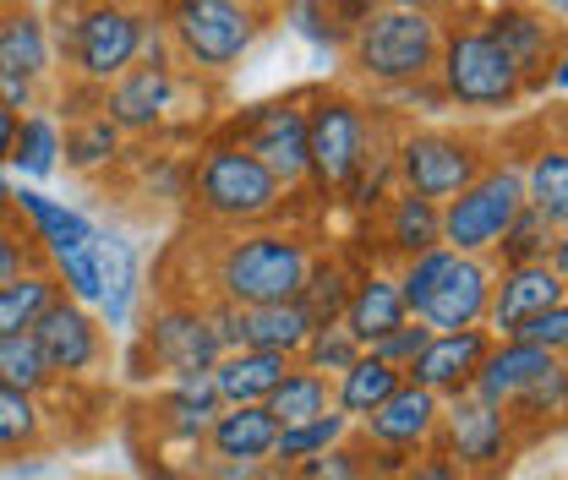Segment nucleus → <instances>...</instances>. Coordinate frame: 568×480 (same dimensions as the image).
I'll return each mask as SVG.
<instances>
[{
    "label": "nucleus",
    "mask_w": 568,
    "mask_h": 480,
    "mask_svg": "<svg viewBox=\"0 0 568 480\" xmlns=\"http://www.w3.org/2000/svg\"><path fill=\"white\" fill-rule=\"evenodd\" d=\"M312 257H317V246L295 229H274V224L230 229L213 246L209 289L213 300H230V306H280V300L301 295Z\"/></svg>",
    "instance_id": "obj_1"
},
{
    "label": "nucleus",
    "mask_w": 568,
    "mask_h": 480,
    "mask_svg": "<svg viewBox=\"0 0 568 480\" xmlns=\"http://www.w3.org/2000/svg\"><path fill=\"white\" fill-rule=\"evenodd\" d=\"M437 44H443V17L405 11V6H372L345 39V61L361 82L405 93L432 76Z\"/></svg>",
    "instance_id": "obj_2"
},
{
    "label": "nucleus",
    "mask_w": 568,
    "mask_h": 480,
    "mask_svg": "<svg viewBox=\"0 0 568 480\" xmlns=\"http://www.w3.org/2000/svg\"><path fill=\"white\" fill-rule=\"evenodd\" d=\"M192 207L209 218V224H224V229H257V224H274L290 203L280 181L235 142H209L192 164V186H186Z\"/></svg>",
    "instance_id": "obj_3"
},
{
    "label": "nucleus",
    "mask_w": 568,
    "mask_h": 480,
    "mask_svg": "<svg viewBox=\"0 0 568 480\" xmlns=\"http://www.w3.org/2000/svg\"><path fill=\"white\" fill-rule=\"evenodd\" d=\"M432 76H437L443 104H459V110H476V115H503L525 99V76L514 71V61L497 50V39L481 22L443 28Z\"/></svg>",
    "instance_id": "obj_4"
},
{
    "label": "nucleus",
    "mask_w": 568,
    "mask_h": 480,
    "mask_svg": "<svg viewBox=\"0 0 568 480\" xmlns=\"http://www.w3.org/2000/svg\"><path fill=\"white\" fill-rule=\"evenodd\" d=\"M164 39L175 61L197 76H224L246 61V50L263 33V17L246 11L241 0H175L164 11Z\"/></svg>",
    "instance_id": "obj_5"
},
{
    "label": "nucleus",
    "mask_w": 568,
    "mask_h": 480,
    "mask_svg": "<svg viewBox=\"0 0 568 480\" xmlns=\"http://www.w3.org/2000/svg\"><path fill=\"white\" fill-rule=\"evenodd\" d=\"M153 33H159V22L142 0H82L67 50L77 82L93 88V93L110 88L132 61H142Z\"/></svg>",
    "instance_id": "obj_6"
},
{
    "label": "nucleus",
    "mask_w": 568,
    "mask_h": 480,
    "mask_svg": "<svg viewBox=\"0 0 568 480\" xmlns=\"http://www.w3.org/2000/svg\"><path fill=\"white\" fill-rule=\"evenodd\" d=\"M377 142V121L366 115V104L351 93H306V186H317L323 197H339L361 170V159Z\"/></svg>",
    "instance_id": "obj_7"
},
{
    "label": "nucleus",
    "mask_w": 568,
    "mask_h": 480,
    "mask_svg": "<svg viewBox=\"0 0 568 480\" xmlns=\"http://www.w3.org/2000/svg\"><path fill=\"white\" fill-rule=\"evenodd\" d=\"M487 164H493L487 142L470 137V132L410 126V132L394 137V181H399V192L426 197V203H448V197H459Z\"/></svg>",
    "instance_id": "obj_8"
},
{
    "label": "nucleus",
    "mask_w": 568,
    "mask_h": 480,
    "mask_svg": "<svg viewBox=\"0 0 568 480\" xmlns=\"http://www.w3.org/2000/svg\"><path fill=\"white\" fill-rule=\"evenodd\" d=\"M525 207V181H519V164L514 159H493L459 197L437 203V235L448 252L459 257H487L503 229L514 224V213Z\"/></svg>",
    "instance_id": "obj_9"
},
{
    "label": "nucleus",
    "mask_w": 568,
    "mask_h": 480,
    "mask_svg": "<svg viewBox=\"0 0 568 480\" xmlns=\"http://www.w3.org/2000/svg\"><path fill=\"white\" fill-rule=\"evenodd\" d=\"M224 142L246 147L290 197L306 186V99H268V104L241 110Z\"/></svg>",
    "instance_id": "obj_10"
},
{
    "label": "nucleus",
    "mask_w": 568,
    "mask_h": 480,
    "mask_svg": "<svg viewBox=\"0 0 568 480\" xmlns=\"http://www.w3.org/2000/svg\"><path fill=\"white\" fill-rule=\"evenodd\" d=\"M514 442L519 431L508 426V415L476 399V394H454L443 399V415H437V453L454 459L465 476H497L508 459H514Z\"/></svg>",
    "instance_id": "obj_11"
},
{
    "label": "nucleus",
    "mask_w": 568,
    "mask_h": 480,
    "mask_svg": "<svg viewBox=\"0 0 568 480\" xmlns=\"http://www.w3.org/2000/svg\"><path fill=\"white\" fill-rule=\"evenodd\" d=\"M175 99H181V76H175V67L159 55V33L148 39L142 61H132L110 88H99V110L121 126V137H148V132H159V126L170 121Z\"/></svg>",
    "instance_id": "obj_12"
},
{
    "label": "nucleus",
    "mask_w": 568,
    "mask_h": 480,
    "mask_svg": "<svg viewBox=\"0 0 568 480\" xmlns=\"http://www.w3.org/2000/svg\"><path fill=\"white\" fill-rule=\"evenodd\" d=\"M224 355V344L213 334L209 300H164L148 312L142 323V360L164 377L181 371H213V360Z\"/></svg>",
    "instance_id": "obj_13"
},
{
    "label": "nucleus",
    "mask_w": 568,
    "mask_h": 480,
    "mask_svg": "<svg viewBox=\"0 0 568 480\" xmlns=\"http://www.w3.org/2000/svg\"><path fill=\"white\" fill-rule=\"evenodd\" d=\"M481 28L497 39V50L514 61L525 76V99L547 88V67L564 55V22H552L547 11H536L530 0H497L493 17H481Z\"/></svg>",
    "instance_id": "obj_14"
},
{
    "label": "nucleus",
    "mask_w": 568,
    "mask_h": 480,
    "mask_svg": "<svg viewBox=\"0 0 568 480\" xmlns=\"http://www.w3.org/2000/svg\"><path fill=\"white\" fill-rule=\"evenodd\" d=\"M33 344H39V355H44V366H50L55 388L93 377V371L104 366V355H110V334L99 328V317H93L88 306L67 300V295H61V300L39 317Z\"/></svg>",
    "instance_id": "obj_15"
},
{
    "label": "nucleus",
    "mask_w": 568,
    "mask_h": 480,
    "mask_svg": "<svg viewBox=\"0 0 568 480\" xmlns=\"http://www.w3.org/2000/svg\"><path fill=\"white\" fill-rule=\"evenodd\" d=\"M568 300V278H558L547 263H519V268H493V295H487V317L481 328L493 339H514L530 317H541L547 306Z\"/></svg>",
    "instance_id": "obj_16"
},
{
    "label": "nucleus",
    "mask_w": 568,
    "mask_h": 480,
    "mask_svg": "<svg viewBox=\"0 0 568 480\" xmlns=\"http://www.w3.org/2000/svg\"><path fill=\"white\" fill-rule=\"evenodd\" d=\"M437 415H443V399L405 377L377 410L355 426V437L377 442V448H394V453H426L437 442Z\"/></svg>",
    "instance_id": "obj_17"
},
{
    "label": "nucleus",
    "mask_w": 568,
    "mask_h": 480,
    "mask_svg": "<svg viewBox=\"0 0 568 480\" xmlns=\"http://www.w3.org/2000/svg\"><path fill=\"white\" fill-rule=\"evenodd\" d=\"M487 295H493V263L487 257H448L443 278L432 284L426 306L416 312L432 334H454V328H481L487 317Z\"/></svg>",
    "instance_id": "obj_18"
},
{
    "label": "nucleus",
    "mask_w": 568,
    "mask_h": 480,
    "mask_svg": "<svg viewBox=\"0 0 568 480\" xmlns=\"http://www.w3.org/2000/svg\"><path fill=\"white\" fill-rule=\"evenodd\" d=\"M93 257H99V328L104 334H126L138 323V306H142V257L132 246L126 229H93Z\"/></svg>",
    "instance_id": "obj_19"
},
{
    "label": "nucleus",
    "mask_w": 568,
    "mask_h": 480,
    "mask_svg": "<svg viewBox=\"0 0 568 480\" xmlns=\"http://www.w3.org/2000/svg\"><path fill=\"white\" fill-rule=\"evenodd\" d=\"M487 349H493V334L487 328H454V334H432L426 349L410 360V382H422L426 394H437V399H454V394H470V382H476V371H481V360H487Z\"/></svg>",
    "instance_id": "obj_20"
},
{
    "label": "nucleus",
    "mask_w": 568,
    "mask_h": 480,
    "mask_svg": "<svg viewBox=\"0 0 568 480\" xmlns=\"http://www.w3.org/2000/svg\"><path fill=\"white\" fill-rule=\"evenodd\" d=\"M6 207L22 218V229L33 235V246L44 252V263H50V257H61V252L88 246V241H93V229H99L82 207L55 203V197H44L39 186H22V181L6 192Z\"/></svg>",
    "instance_id": "obj_21"
},
{
    "label": "nucleus",
    "mask_w": 568,
    "mask_h": 480,
    "mask_svg": "<svg viewBox=\"0 0 568 480\" xmlns=\"http://www.w3.org/2000/svg\"><path fill=\"white\" fill-rule=\"evenodd\" d=\"M219 415V394H213L209 371H181L170 377V388L153 399V431L164 442H181V448H203V431Z\"/></svg>",
    "instance_id": "obj_22"
},
{
    "label": "nucleus",
    "mask_w": 568,
    "mask_h": 480,
    "mask_svg": "<svg viewBox=\"0 0 568 480\" xmlns=\"http://www.w3.org/2000/svg\"><path fill=\"white\" fill-rule=\"evenodd\" d=\"M558 360H564V355H547V349H536V344H525V339H493L481 371H476V382H470V394L497 405V410H508V405H514L536 377H547Z\"/></svg>",
    "instance_id": "obj_23"
},
{
    "label": "nucleus",
    "mask_w": 568,
    "mask_h": 480,
    "mask_svg": "<svg viewBox=\"0 0 568 480\" xmlns=\"http://www.w3.org/2000/svg\"><path fill=\"white\" fill-rule=\"evenodd\" d=\"M0 71H17L22 82H44L55 71V39L44 11H33L28 0H6L0 6Z\"/></svg>",
    "instance_id": "obj_24"
},
{
    "label": "nucleus",
    "mask_w": 568,
    "mask_h": 480,
    "mask_svg": "<svg viewBox=\"0 0 568 480\" xmlns=\"http://www.w3.org/2000/svg\"><path fill=\"white\" fill-rule=\"evenodd\" d=\"M274 437H280V420L263 405H219V415L203 431V453L209 459H235V464H268Z\"/></svg>",
    "instance_id": "obj_25"
},
{
    "label": "nucleus",
    "mask_w": 568,
    "mask_h": 480,
    "mask_svg": "<svg viewBox=\"0 0 568 480\" xmlns=\"http://www.w3.org/2000/svg\"><path fill=\"white\" fill-rule=\"evenodd\" d=\"M290 366H295L290 355H268V349H224L209 377L219 405H263Z\"/></svg>",
    "instance_id": "obj_26"
},
{
    "label": "nucleus",
    "mask_w": 568,
    "mask_h": 480,
    "mask_svg": "<svg viewBox=\"0 0 568 480\" xmlns=\"http://www.w3.org/2000/svg\"><path fill=\"white\" fill-rule=\"evenodd\" d=\"M410 312H405V300H399V284L388 268H366V274H355L351 284V306H345V328H351L361 349L372 339H383L388 328H399Z\"/></svg>",
    "instance_id": "obj_27"
},
{
    "label": "nucleus",
    "mask_w": 568,
    "mask_h": 480,
    "mask_svg": "<svg viewBox=\"0 0 568 480\" xmlns=\"http://www.w3.org/2000/svg\"><path fill=\"white\" fill-rule=\"evenodd\" d=\"M377 235H383V252L394 263L416 257L426 246H443V235H437V203L410 197V192H394L388 203L377 207Z\"/></svg>",
    "instance_id": "obj_28"
},
{
    "label": "nucleus",
    "mask_w": 568,
    "mask_h": 480,
    "mask_svg": "<svg viewBox=\"0 0 568 480\" xmlns=\"http://www.w3.org/2000/svg\"><path fill=\"white\" fill-rule=\"evenodd\" d=\"M6 170L22 181V186H39L61 170V121L50 110H28L17 121V142H11V159Z\"/></svg>",
    "instance_id": "obj_29"
},
{
    "label": "nucleus",
    "mask_w": 568,
    "mask_h": 480,
    "mask_svg": "<svg viewBox=\"0 0 568 480\" xmlns=\"http://www.w3.org/2000/svg\"><path fill=\"white\" fill-rule=\"evenodd\" d=\"M399 382H405V371H394V366H383L377 355H366V349H361L351 366L334 377V410L345 415L351 426H361L366 415H372L383 399H388V394H394V388H399Z\"/></svg>",
    "instance_id": "obj_30"
},
{
    "label": "nucleus",
    "mask_w": 568,
    "mask_h": 480,
    "mask_svg": "<svg viewBox=\"0 0 568 480\" xmlns=\"http://www.w3.org/2000/svg\"><path fill=\"white\" fill-rule=\"evenodd\" d=\"M519 181H525V207L547 213L558 229H568V147L558 137L541 142L525 164H519Z\"/></svg>",
    "instance_id": "obj_31"
},
{
    "label": "nucleus",
    "mask_w": 568,
    "mask_h": 480,
    "mask_svg": "<svg viewBox=\"0 0 568 480\" xmlns=\"http://www.w3.org/2000/svg\"><path fill=\"white\" fill-rule=\"evenodd\" d=\"M55 300H61V284H55V274H50V263H39V268H28V274L6 278V284H0V339H11V334H33L39 317H44Z\"/></svg>",
    "instance_id": "obj_32"
},
{
    "label": "nucleus",
    "mask_w": 568,
    "mask_h": 480,
    "mask_svg": "<svg viewBox=\"0 0 568 480\" xmlns=\"http://www.w3.org/2000/svg\"><path fill=\"white\" fill-rule=\"evenodd\" d=\"M121 147H126V137H121V126L104 110H82L61 132V159H67V170H77V175L110 170L121 159Z\"/></svg>",
    "instance_id": "obj_33"
},
{
    "label": "nucleus",
    "mask_w": 568,
    "mask_h": 480,
    "mask_svg": "<svg viewBox=\"0 0 568 480\" xmlns=\"http://www.w3.org/2000/svg\"><path fill=\"white\" fill-rule=\"evenodd\" d=\"M564 235H568V229H558L547 213H536V207H519V213H514V224L503 229V241H497L493 252H487V263H493V268L547 263V257H552V246H558Z\"/></svg>",
    "instance_id": "obj_34"
},
{
    "label": "nucleus",
    "mask_w": 568,
    "mask_h": 480,
    "mask_svg": "<svg viewBox=\"0 0 568 480\" xmlns=\"http://www.w3.org/2000/svg\"><path fill=\"white\" fill-rule=\"evenodd\" d=\"M44 442H50V410H44V399L17 394V388H0V459L39 453Z\"/></svg>",
    "instance_id": "obj_35"
},
{
    "label": "nucleus",
    "mask_w": 568,
    "mask_h": 480,
    "mask_svg": "<svg viewBox=\"0 0 568 480\" xmlns=\"http://www.w3.org/2000/svg\"><path fill=\"white\" fill-rule=\"evenodd\" d=\"M263 410L274 415L280 426H301V420H317V415L334 410V382L306 371V366H290L280 377V388L263 399Z\"/></svg>",
    "instance_id": "obj_36"
},
{
    "label": "nucleus",
    "mask_w": 568,
    "mask_h": 480,
    "mask_svg": "<svg viewBox=\"0 0 568 480\" xmlns=\"http://www.w3.org/2000/svg\"><path fill=\"white\" fill-rule=\"evenodd\" d=\"M351 263L345 257H312V268H306V284H301V306H306V317H312V328H323V323H345V306H351Z\"/></svg>",
    "instance_id": "obj_37"
},
{
    "label": "nucleus",
    "mask_w": 568,
    "mask_h": 480,
    "mask_svg": "<svg viewBox=\"0 0 568 480\" xmlns=\"http://www.w3.org/2000/svg\"><path fill=\"white\" fill-rule=\"evenodd\" d=\"M351 431H355V426L339 410L317 415V420H301V426H280V437H274V464L295 470L301 459H317V453H328V448H334V442H345Z\"/></svg>",
    "instance_id": "obj_38"
},
{
    "label": "nucleus",
    "mask_w": 568,
    "mask_h": 480,
    "mask_svg": "<svg viewBox=\"0 0 568 480\" xmlns=\"http://www.w3.org/2000/svg\"><path fill=\"white\" fill-rule=\"evenodd\" d=\"M0 388H17V394H33V399L55 394V377H50V366H44L33 334L0 339Z\"/></svg>",
    "instance_id": "obj_39"
},
{
    "label": "nucleus",
    "mask_w": 568,
    "mask_h": 480,
    "mask_svg": "<svg viewBox=\"0 0 568 480\" xmlns=\"http://www.w3.org/2000/svg\"><path fill=\"white\" fill-rule=\"evenodd\" d=\"M394 192H399V181H394V142H372V153L361 159V170L351 175V186H345L339 197H345L355 213H377Z\"/></svg>",
    "instance_id": "obj_40"
},
{
    "label": "nucleus",
    "mask_w": 568,
    "mask_h": 480,
    "mask_svg": "<svg viewBox=\"0 0 568 480\" xmlns=\"http://www.w3.org/2000/svg\"><path fill=\"white\" fill-rule=\"evenodd\" d=\"M564 405H568V366L558 360L547 377H536V382H530V388H525L503 415H508L514 431H525V426H552V420L564 415Z\"/></svg>",
    "instance_id": "obj_41"
},
{
    "label": "nucleus",
    "mask_w": 568,
    "mask_h": 480,
    "mask_svg": "<svg viewBox=\"0 0 568 480\" xmlns=\"http://www.w3.org/2000/svg\"><path fill=\"white\" fill-rule=\"evenodd\" d=\"M355 355H361V339H355L351 328H345V323H323V328H312L306 344L295 349V366H306V371H317V377L334 382Z\"/></svg>",
    "instance_id": "obj_42"
},
{
    "label": "nucleus",
    "mask_w": 568,
    "mask_h": 480,
    "mask_svg": "<svg viewBox=\"0 0 568 480\" xmlns=\"http://www.w3.org/2000/svg\"><path fill=\"white\" fill-rule=\"evenodd\" d=\"M50 274L61 284V295L77 300V306H99V295H104V284H99V257H93V241L88 246H77V252H61V257H50Z\"/></svg>",
    "instance_id": "obj_43"
},
{
    "label": "nucleus",
    "mask_w": 568,
    "mask_h": 480,
    "mask_svg": "<svg viewBox=\"0 0 568 480\" xmlns=\"http://www.w3.org/2000/svg\"><path fill=\"white\" fill-rule=\"evenodd\" d=\"M284 17H290V28H295L306 44H317V50H345V39H351V28L334 17L328 0H290Z\"/></svg>",
    "instance_id": "obj_44"
},
{
    "label": "nucleus",
    "mask_w": 568,
    "mask_h": 480,
    "mask_svg": "<svg viewBox=\"0 0 568 480\" xmlns=\"http://www.w3.org/2000/svg\"><path fill=\"white\" fill-rule=\"evenodd\" d=\"M290 480H366V459H361V437H345V442H334L328 453H317V459H301Z\"/></svg>",
    "instance_id": "obj_45"
},
{
    "label": "nucleus",
    "mask_w": 568,
    "mask_h": 480,
    "mask_svg": "<svg viewBox=\"0 0 568 480\" xmlns=\"http://www.w3.org/2000/svg\"><path fill=\"white\" fill-rule=\"evenodd\" d=\"M39 263H44V252L33 246V235L22 229V218L11 207H0V284L28 274V268H39Z\"/></svg>",
    "instance_id": "obj_46"
},
{
    "label": "nucleus",
    "mask_w": 568,
    "mask_h": 480,
    "mask_svg": "<svg viewBox=\"0 0 568 480\" xmlns=\"http://www.w3.org/2000/svg\"><path fill=\"white\" fill-rule=\"evenodd\" d=\"M426 339H432V328H426L422 317H405L399 328H388L383 339L366 344V355H377L383 366H394V371H410V360L426 349Z\"/></svg>",
    "instance_id": "obj_47"
},
{
    "label": "nucleus",
    "mask_w": 568,
    "mask_h": 480,
    "mask_svg": "<svg viewBox=\"0 0 568 480\" xmlns=\"http://www.w3.org/2000/svg\"><path fill=\"white\" fill-rule=\"evenodd\" d=\"M514 339L536 344V349H547V355H564V349H568V300H564V306H547L541 317H530Z\"/></svg>",
    "instance_id": "obj_48"
},
{
    "label": "nucleus",
    "mask_w": 568,
    "mask_h": 480,
    "mask_svg": "<svg viewBox=\"0 0 568 480\" xmlns=\"http://www.w3.org/2000/svg\"><path fill=\"white\" fill-rule=\"evenodd\" d=\"M399 480H476V476H465L454 459H443L437 448H426V453H416V459L405 464V476Z\"/></svg>",
    "instance_id": "obj_49"
},
{
    "label": "nucleus",
    "mask_w": 568,
    "mask_h": 480,
    "mask_svg": "<svg viewBox=\"0 0 568 480\" xmlns=\"http://www.w3.org/2000/svg\"><path fill=\"white\" fill-rule=\"evenodd\" d=\"M192 480H263V464H235V459H197V476Z\"/></svg>",
    "instance_id": "obj_50"
},
{
    "label": "nucleus",
    "mask_w": 568,
    "mask_h": 480,
    "mask_svg": "<svg viewBox=\"0 0 568 480\" xmlns=\"http://www.w3.org/2000/svg\"><path fill=\"white\" fill-rule=\"evenodd\" d=\"M33 99H39V88H33V82H22L17 71H0V104H6V110L28 115V110H39Z\"/></svg>",
    "instance_id": "obj_51"
},
{
    "label": "nucleus",
    "mask_w": 568,
    "mask_h": 480,
    "mask_svg": "<svg viewBox=\"0 0 568 480\" xmlns=\"http://www.w3.org/2000/svg\"><path fill=\"white\" fill-rule=\"evenodd\" d=\"M17 121H22V115L0 104V170H6V159H11V142H17Z\"/></svg>",
    "instance_id": "obj_52"
},
{
    "label": "nucleus",
    "mask_w": 568,
    "mask_h": 480,
    "mask_svg": "<svg viewBox=\"0 0 568 480\" xmlns=\"http://www.w3.org/2000/svg\"><path fill=\"white\" fill-rule=\"evenodd\" d=\"M372 6H405V11H432V17H443V11L459 6V0H372Z\"/></svg>",
    "instance_id": "obj_53"
},
{
    "label": "nucleus",
    "mask_w": 568,
    "mask_h": 480,
    "mask_svg": "<svg viewBox=\"0 0 568 480\" xmlns=\"http://www.w3.org/2000/svg\"><path fill=\"white\" fill-rule=\"evenodd\" d=\"M536 11H547L552 22H568V0H530Z\"/></svg>",
    "instance_id": "obj_54"
},
{
    "label": "nucleus",
    "mask_w": 568,
    "mask_h": 480,
    "mask_svg": "<svg viewBox=\"0 0 568 480\" xmlns=\"http://www.w3.org/2000/svg\"><path fill=\"white\" fill-rule=\"evenodd\" d=\"M241 6H246V11H257V17H274V11H284L290 0H241Z\"/></svg>",
    "instance_id": "obj_55"
},
{
    "label": "nucleus",
    "mask_w": 568,
    "mask_h": 480,
    "mask_svg": "<svg viewBox=\"0 0 568 480\" xmlns=\"http://www.w3.org/2000/svg\"><path fill=\"white\" fill-rule=\"evenodd\" d=\"M263 480H290V470H284V464H274V459H268V464H263Z\"/></svg>",
    "instance_id": "obj_56"
},
{
    "label": "nucleus",
    "mask_w": 568,
    "mask_h": 480,
    "mask_svg": "<svg viewBox=\"0 0 568 480\" xmlns=\"http://www.w3.org/2000/svg\"><path fill=\"white\" fill-rule=\"evenodd\" d=\"M142 6H148V11H170L175 0H142Z\"/></svg>",
    "instance_id": "obj_57"
},
{
    "label": "nucleus",
    "mask_w": 568,
    "mask_h": 480,
    "mask_svg": "<svg viewBox=\"0 0 568 480\" xmlns=\"http://www.w3.org/2000/svg\"><path fill=\"white\" fill-rule=\"evenodd\" d=\"M0 6H6V0H0Z\"/></svg>",
    "instance_id": "obj_58"
},
{
    "label": "nucleus",
    "mask_w": 568,
    "mask_h": 480,
    "mask_svg": "<svg viewBox=\"0 0 568 480\" xmlns=\"http://www.w3.org/2000/svg\"><path fill=\"white\" fill-rule=\"evenodd\" d=\"M0 207H6V203H0Z\"/></svg>",
    "instance_id": "obj_59"
}]
</instances>
